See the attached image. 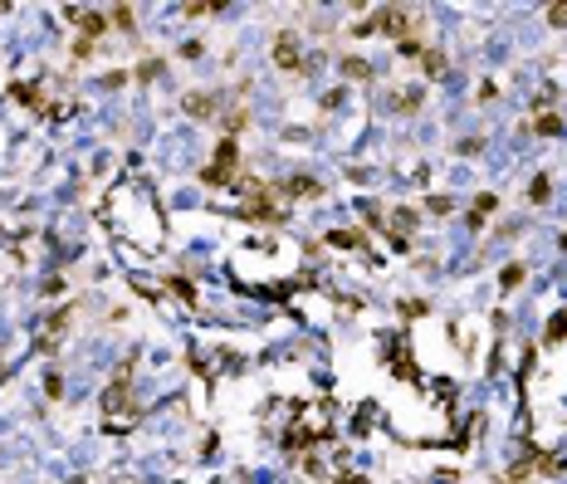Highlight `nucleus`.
Instances as JSON below:
<instances>
[{"mask_svg": "<svg viewBox=\"0 0 567 484\" xmlns=\"http://www.w3.org/2000/svg\"><path fill=\"white\" fill-rule=\"evenodd\" d=\"M274 59L284 64V69H298L303 59H298V40L294 35H279V45H274Z\"/></svg>", "mask_w": 567, "mask_h": 484, "instance_id": "nucleus-1", "label": "nucleus"}, {"mask_svg": "<svg viewBox=\"0 0 567 484\" xmlns=\"http://www.w3.org/2000/svg\"><path fill=\"white\" fill-rule=\"evenodd\" d=\"M230 162H235V142H225V147H221V162L206 171V181H216V186H221V181H230V176H225V171H230Z\"/></svg>", "mask_w": 567, "mask_h": 484, "instance_id": "nucleus-2", "label": "nucleus"}, {"mask_svg": "<svg viewBox=\"0 0 567 484\" xmlns=\"http://www.w3.org/2000/svg\"><path fill=\"white\" fill-rule=\"evenodd\" d=\"M548 20L552 25H567V6H548Z\"/></svg>", "mask_w": 567, "mask_h": 484, "instance_id": "nucleus-3", "label": "nucleus"}]
</instances>
